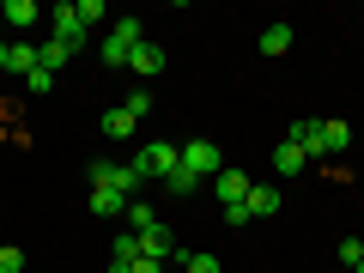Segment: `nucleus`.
Here are the masks:
<instances>
[{
	"instance_id": "obj_1",
	"label": "nucleus",
	"mask_w": 364,
	"mask_h": 273,
	"mask_svg": "<svg viewBox=\"0 0 364 273\" xmlns=\"http://www.w3.org/2000/svg\"><path fill=\"white\" fill-rule=\"evenodd\" d=\"M140 170L134 164H109V158H97V164H91V188H116L122 200H134V188H140Z\"/></svg>"
},
{
	"instance_id": "obj_2",
	"label": "nucleus",
	"mask_w": 364,
	"mask_h": 273,
	"mask_svg": "<svg viewBox=\"0 0 364 273\" xmlns=\"http://www.w3.org/2000/svg\"><path fill=\"white\" fill-rule=\"evenodd\" d=\"M176 164H182V152H176L170 140H146L140 152H134V170H140V176H158V182H164Z\"/></svg>"
},
{
	"instance_id": "obj_3",
	"label": "nucleus",
	"mask_w": 364,
	"mask_h": 273,
	"mask_svg": "<svg viewBox=\"0 0 364 273\" xmlns=\"http://www.w3.org/2000/svg\"><path fill=\"white\" fill-rule=\"evenodd\" d=\"M182 170H195L200 182H213V176L225 170V152H219L213 140H188V146H182Z\"/></svg>"
},
{
	"instance_id": "obj_4",
	"label": "nucleus",
	"mask_w": 364,
	"mask_h": 273,
	"mask_svg": "<svg viewBox=\"0 0 364 273\" xmlns=\"http://www.w3.org/2000/svg\"><path fill=\"white\" fill-rule=\"evenodd\" d=\"M49 37L55 43H61V49H85V25H79V13H73V0H67V6H55V13H49Z\"/></svg>"
},
{
	"instance_id": "obj_5",
	"label": "nucleus",
	"mask_w": 364,
	"mask_h": 273,
	"mask_svg": "<svg viewBox=\"0 0 364 273\" xmlns=\"http://www.w3.org/2000/svg\"><path fill=\"white\" fill-rule=\"evenodd\" d=\"M286 140L304 146V158H310V164H328V152H322V116H298Z\"/></svg>"
},
{
	"instance_id": "obj_6",
	"label": "nucleus",
	"mask_w": 364,
	"mask_h": 273,
	"mask_svg": "<svg viewBox=\"0 0 364 273\" xmlns=\"http://www.w3.org/2000/svg\"><path fill=\"white\" fill-rule=\"evenodd\" d=\"M134 237H140V255H146V261H176V237H170L164 219L146 225V231H134Z\"/></svg>"
},
{
	"instance_id": "obj_7",
	"label": "nucleus",
	"mask_w": 364,
	"mask_h": 273,
	"mask_svg": "<svg viewBox=\"0 0 364 273\" xmlns=\"http://www.w3.org/2000/svg\"><path fill=\"white\" fill-rule=\"evenodd\" d=\"M249 188H255V182H249V176H243L237 164H225L219 176H213V195H219L225 207H243V200H249Z\"/></svg>"
},
{
	"instance_id": "obj_8",
	"label": "nucleus",
	"mask_w": 364,
	"mask_h": 273,
	"mask_svg": "<svg viewBox=\"0 0 364 273\" xmlns=\"http://www.w3.org/2000/svg\"><path fill=\"white\" fill-rule=\"evenodd\" d=\"M0 18H6V25H13V31H31V25H37V18H49V13H37L31 0H0Z\"/></svg>"
},
{
	"instance_id": "obj_9",
	"label": "nucleus",
	"mask_w": 364,
	"mask_h": 273,
	"mask_svg": "<svg viewBox=\"0 0 364 273\" xmlns=\"http://www.w3.org/2000/svg\"><path fill=\"white\" fill-rule=\"evenodd\" d=\"M273 170H279V176H298V170H310V158H304V146L279 140V146H273Z\"/></svg>"
},
{
	"instance_id": "obj_10",
	"label": "nucleus",
	"mask_w": 364,
	"mask_h": 273,
	"mask_svg": "<svg viewBox=\"0 0 364 273\" xmlns=\"http://www.w3.org/2000/svg\"><path fill=\"white\" fill-rule=\"evenodd\" d=\"M128 67H134V73H140V79H158V73H164V49H158V43H140Z\"/></svg>"
},
{
	"instance_id": "obj_11",
	"label": "nucleus",
	"mask_w": 364,
	"mask_h": 273,
	"mask_svg": "<svg viewBox=\"0 0 364 273\" xmlns=\"http://www.w3.org/2000/svg\"><path fill=\"white\" fill-rule=\"evenodd\" d=\"M291 43H298V37H291V25H267V31H261V55H273V61L291 55Z\"/></svg>"
},
{
	"instance_id": "obj_12",
	"label": "nucleus",
	"mask_w": 364,
	"mask_h": 273,
	"mask_svg": "<svg viewBox=\"0 0 364 273\" xmlns=\"http://www.w3.org/2000/svg\"><path fill=\"white\" fill-rule=\"evenodd\" d=\"M104 140H134V109H128V104H116V109L104 116Z\"/></svg>"
},
{
	"instance_id": "obj_13",
	"label": "nucleus",
	"mask_w": 364,
	"mask_h": 273,
	"mask_svg": "<svg viewBox=\"0 0 364 273\" xmlns=\"http://www.w3.org/2000/svg\"><path fill=\"white\" fill-rule=\"evenodd\" d=\"M243 207H249V219H261V213H279V188H267V182H255Z\"/></svg>"
},
{
	"instance_id": "obj_14",
	"label": "nucleus",
	"mask_w": 364,
	"mask_h": 273,
	"mask_svg": "<svg viewBox=\"0 0 364 273\" xmlns=\"http://www.w3.org/2000/svg\"><path fill=\"white\" fill-rule=\"evenodd\" d=\"M346 146H352V128H346V122H322V152L340 158Z\"/></svg>"
},
{
	"instance_id": "obj_15",
	"label": "nucleus",
	"mask_w": 364,
	"mask_h": 273,
	"mask_svg": "<svg viewBox=\"0 0 364 273\" xmlns=\"http://www.w3.org/2000/svg\"><path fill=\"white\" fill-rule=\"evenodd\" d=\"M164 188H170V195H176V200H188V195H200V176H195V170H170V176H164Z\"/></svg>"
},
{
	"instance_id": "obj_16",
	"label": "nucleus",
	"mask_w": 364,
	"mask_h": 273,
	"mask_svg": "<svg viewBox=\"0 0 364 273\" xmlns=\"http://www.w3.org/2000/svg\"><path fill=\"white\" fill-rule=\"evenodd\" d=\"M6 67L31 79V73H37V67H43V61H37V49H31V43H13V61H6Z\"/></svg>"
},
{
	"instance_id": "obj_17",
	"label": "nucleus",
	"mask_w": 364,
	"mask_h": 273,
	"mask_svg": "<svg viewBox=\"0 0 364 273\" xmlns=\"http://www.w3.org/2000/svg\"><path fill=\"white\" fill-rule=\"evenodd\" d=\"M91 213H128V200L116 188H91Z\"/></svg>"
},
{
	"instance_id": "obj_18",
	"label": "nucleus",
	"mask_w": 364,
	"mask_h": 273,
	"mask_svg": "<svg viewBox=\"0 0 364 273\" xmlns=\"http://www.w3.org/2000/svg\"><path fill=\"white\" fill-rule=\"evenodd\" d=\"M37 61H43V67H49V73H55V67H67V61H73V49H61V43L49 37V43H43V49H37Z\"/></svg>"
},
{
	"instance_id": "obj_19",
	"label": "nucleus",
	"mask_w": 364,
	"mask_h": 273,
	"mask_svg": "<svg viewBox=\"0 0 364 273\" xmlns=\"http://www.w3.org/2000/svg\"><path fill=\"white\" fill-rule=\"evenodd\" d=\"M176 261H182L188 273H225V267H219V255H207V249H195V255H176Z\"/></svg>"
},
{
	"instance_id": "obj_20",
	"label": "nucleus",
	"mask_w": 364,
	"mask_h": 273,
	"mask_svg": "<svg viewBox=\"0 0 364 273\" xmlns=\"http://www.w3.org/2000/svg\"><path fill=\"white\" fill-rule=\"evenodd\" d=\"M73 13H79V25H97V18H109V6H104V0H73Z\"/></svg>"
},
{
	"instance_id": "obj_21",
	"label": "nucleus",
	"mask_w": 364,
	"mask_h": 273,
	"mask_svg": "<svg viewBox=\"0 0 364 273\" xmlns=\"http://www.w3.org/2000/svg\"><path fill=\"white\" fill-rule=\"evenodd\" d=\"M25 91H31V97H49V91H55V73H49V67H37V73L25 79Z\"/></svg>"
},
{
	"instance_id": "obj_22",
	"label": "nucleus",
	"mask_w": 364,
	"mask_h": 273,
	"mask_svg": "<svg viewBox=\"0 0 364 273\" xmlns=\"http://www.w3.org/2000/svg\"><path fill=\"white\" fill-rule=\"evenodd\" d=\"M109 261H140V237H116V249H109Z\"/></svg>"
},
{
	"instance_id": "obj_23",
	"label": "nucleus",
	"mask_w": 364,
	"mask_h": 273,
	"mask_svg": "<svg viewBox=\"0 0 364 273\" xmlns=\"http://www.w3.org/2000/svg\"><path fill=\"white\" fill-rule=\"evenodd\" d=\"M334 255H340V261H346V267H358V261H364V237H346V243H340V249H334Z\"/></svg>"
},
{
	"instance_id": "obj_24",
	"label": "nucleus",
	"mask_w": 364,
	"mask_h": 273,
	"mask_svg": "<svg viewBox=\"0 0 364 273\" xmlns=\"http://www.w3.org/2000/svg\"><path fill=\"white\" fill-rule=\"evenodd\" d=\"M0 273H25V255L13 243H0Z\"/></svg>"
},
{
	"instance_id": "obj_25",
	"label": "nucleus",
	"mask_w": 364,
	"mask_h": 273,
	"mask_svg": "<svg viewBox=\"0 0 364 273\" xmlns=\"http://www.w3.org/2000/svg\"><path fill=\"white\" fill-rule=\"evenodd\" d=\"M128 219H134V231H146V225H158V213L140 207V200H128Z\"/></svg>"
},
{
	"instance_id": "obj_26",
	"label": "nucleus",
	"mask_w": 364,
	"mask_h": 273,
	"mask_svg": "<svg viewBox=\"0 0 364 273\" xmlns=\"http://www.w3.org/2000/svg\"><path fill=\"white\" fill-rule=\"evenodd\" d=\"M134 273H164V261H146L140 255V261H134Z\"/></svg>"
},
{
	"instance_id": "obj_27",
	"label": "nucleus",
	"mask_w": 364,
	"mask_h": 273,
	"mask_svg": "<svg viewBox=\"0 0 364 273\" xmlns=\"http://www.w3.org/2000/svg\"><path fill=\"white\" fill-rule=\"evenodd\" d=\"M6 61H13V43H0V67H6Z\"/></svg>"
},
{
	"instance_id": "obj_28",
	"label": "nucleus",
	"mask_w": 364,
	"mask_h": 273,
	"mask_svg": "<svg viewBox=\"0 0 364 273\" xmlns=\"http://www.w3.org/2000/svg\"><path fill=\"white\" fill-rule=\"evenodd\" d=\"M352 273H364V261H358V267H352Z\"/></svg>"
}]
</instances>
